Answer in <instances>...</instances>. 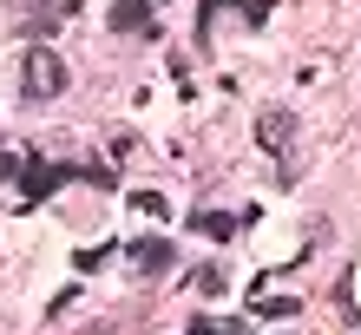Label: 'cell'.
<instances>
[{
    "instance_id": "1",
    "label": "cell",
    "mask_w": 361,
    "mask_h": 335,
    "mask_svg": "<svg viewBox=\"0 0 361 335\" xmlns=\"http://www.w3.org/2000/svg\"><path fill=\"white\" fill-rule=\"evenodd\" d=\"M295 132H302V125H295V112H263V118H257V145L276 158V178H283V184L302 178V152H295Z\"/></svg>"
},
{
    "instance_id": "2",
    "label": "cell",
    "mask_w": 361,
    "mask_h": 335,
    "mask_svg": "<svg viewBox=\"0 0 361 335\" xmlns=\"http://www.w3.org/2000/svg\"><path fill=\"white\" fill-rule=\"evenodd\" d=\"M20 92H27L33 106H39V99H59V92H66V59H59L53 47H27V66H20Z\"/></svg>"
},
{
    "instance_id": "3",
    "label": "cell",
    "mask_w": 361,
    "mask_h": 335,
    "mask_svg": "<svg viewBox=\"0 0 361 335\" xmlns=\"http://www.w3.org/2000/svg\"><path fill=\"white\" fill-rule=\"evenodd\" d=\"M73 178H79V164H53V158L33 152V158H20V178L13 184H20V204H47L59 184H73Z\"/></svg>"
},
{
    "instance_id": "4",
    "label": "cell",
    "mask_w": 361,
    "mask_h": 335,
    "mask_svg": "<svg viewBox=\"0 0 361 335\" xmlns=\"http://www.w3.org/2000/svg\"><path fill=\"white\" fill-rule=\"evenodd\" d=\"M112 33H132V39H158V20H152V0H112Z\"/></svg>"
},
{
    "instance_id": "5",
    "label": "cell",
    "mask_w": 361,
    "mask_h": 335,
    "mask_svg": "<svg viewBox=\"0 0 361 335\" xmlns=\"http://www.w3.org/2000/svg\"><path fill=\"white\" fill-rule=\"evenodd\" d=\"M125 257H132V269H138V276H158V269H171V263H178V250L164 243V237H138L132 250H125Z\"/></svg>"
},
{
    "instance_id": "6",
    "label": "cell",
    "mask_w": 361,
    "mask_h": 335,
    "mask_svg": "<svg viewBox=\"0 0 361 335\" xmlns=\"http://www.w3.org/2000/svg\"><path fill=\"white\" fill-rule=\"evenodd\" d=\"M190 230H197V237H210V243H230V237H237V217L204 204V211H190Z\"/></svg>"
},
{
    "instance_id": "7",
    "label": "cell",
    "mask_w": 361,
    "mask_h": 335,
    "mask_svg": "<svg viewBox=\"0 0 361 335\" xmlns=\"http://www.w3.org/2000/svg\"><path fill=\"white\" fill-rule=\"evenodd\" d=\"M224 7H243V20H250V27H263V20H269V0H204V20H197V33H210V20H217Z\"/></svg>"
},
{
    "instance_id": "8",
    "label": "cell",
    "mask_w": 361,
    "mask_h": 335,
    "mask_svg": "<svg viewBox=\"0 0 361 335\" xmlns=\"http://www.w3.org/2000/svg\"><path fill=\"white\" fill-rule=\"evenodd\" d=\"M224 289H230V276H224L217 263H204V269H197V296H204V303H217Z\"/></svg>"
},
{
    "instance_id": "9",
    "label": "cell",
    "mask_w": 361,
    "mask_h": 335,
    "mask_svg": "<svg viewBox=\"0 0 361 335\" xmlns=\"http://www.w3.org/2000/svg\"><path fill=\"white\" fill-rule=\"evenodd\" d=\"M295 296H257V316H269V322H283V316H295Z\"/></svg>"
},
{
    "instance_id": "10",
    "label": "cell",
    "mask_w": 361,
    "mask_h": 335,
    "mask_svg": "<svg viewBox=\"0 0 361 335\" xmlns=\"http://www.w3.org/2000/svg\"><path fill=\"white\" fill-rule=\"evenodd\" d=\"M132 211H138V217H158V224H164V217H171V204H164L158 191H138V197H132Z\"/></svg>"
},
{
    "instance_id": "11",
    "label": "cell",
    "mask_w": 361,
    "mask_h": 335,
    "mask_svg": "<svg viewBox=\"0 0 361 335\" xmlns=\"http://www.w3.org/2000/svg\"><path fill=\"white\" fill-rule=\"evenodd\" d=\"M79 184H99V191H112L118 171H112V164H79Z\"/></svg>"
},
{
    "instance_id": "12",
    "label": "cell",
    "mask_w": 361,
    "mask_h": 335,
    "mask_svg": "<svg viewBox=\"0 0 361 335\" xmlns=\"http://www.w3.org/2000/svg\"><path fill=\"white\" fill-rule=\"evenodd\" d=\"M105 257H112V243H105V250H79V257H73V269H99Z\"/></svg>"
},
{
    "instance_id": "13",
    "label": "cell",
    "mask_w": 361,
    "mask_h": 335,
    "mask_svg": "<svg viewBox=\"0 0 361 335\" xmlns=\"http://www.w3.org/2000/svg\"><path fill=\"white\" fill-rule=\"evenodd\" d=\"M13 178H20V158H13V152H0V184H13Z\"/></svg>"
}]
</instances>
